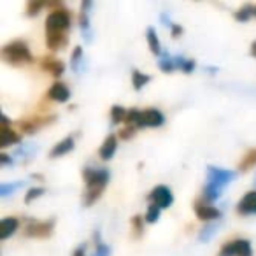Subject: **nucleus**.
Masks as SVG:
<instances>
[{
	"label": "nucleus",
	"instance_id": "obj_1",
	"mask_svg": "<svg viewBox=\"0 0 256 256\" xmlns=\"http://www.w3.org/2000/svg\"><path fill=\"white\" fill-rule=\"evenodd\" d=\"M235 178V172L220 167H207V184L204 188V200L214 202L220 198L221 190L226 188Z\"/></svg>",
	"mask_w": 256,
	"mask_h": 256
},
{
	"label": "nucleus",
	"instance_id": "obj_13",
	"mask_svg": "<svg viewBox=\"0 0 256 256\" xmlns=\"http://www.w3.org/2000/svg\"><path fill=\"white\" fill-rule=\"evenodd\" d=\"M195 214H196V218H198V220L209 221V223H212L214 220H218V218L221 216L220 210H218L216 207L206 206V204H198V206L195 207Z\"/></svg>",
	"mask_w": 256,
	"mask_h": 256
},
{
	"label": "nucleus",
	"instance_id": "obj_19",
	"mask_svg": "<svg viewBox=\"0 0 256 256\" xmlns=\"http://www.w3.org/2000/svg\"><path fill=\"white\" fill-rule=\"evenodd\" d=\"M46 40H48V48H50V50L58 51L65 46L67 37H65V34H46Z\"/></svg>",
	"mask_w": 256,
	"mask_h": 256
},
{
	"label": "nucleus",
	"instance_id": "obj_9",
	"mask_svg": "<svg viewBox=\"0 0 256 256\" xmlns=\"http://www.w3.org/2000/svg\"><path fill=\"white\" fill-rule=\"evenodd\" d=\"M53 232V221H28L25 226V235L28 237H46Z\"/></svg>",
	"mask_w": 256,
	"mask_h": 256
},
{
	"label": "nucleus",
	"instance_id": "obj_21",
	"mask_svg": "<svg viewBox=\"0 0 256 256\" xmlns=\"http://www.w3.org/2000/svg\"><path fill=\"white\" fill-rule=\"evenodd\" d=\"M146 37H148V44H150V50L153 51L156 56L162 54V48H160V40H158V34L154 32L153 26H150L146 32Z\"/></svg>",
	"mask_w": 256,
	"mask_h": 256
},
{
	"label": "nucleus",
	"instance_id": "obj_2",
	"mask_svg": "<svg viewBox=\"0 0 256 256\" xmlns=\"http://www.w3.org/2000/svg\"><path fill=\"white\" fill-rule=\"evenodd\" d=\"M86 181V193H84V206H92L106 190L107 181H109V172L106 168H93L86 167L82 170Z\"/></svg>",
	"mask_w": 256,
	"mask_h": 256
},
{
	"label": "nucleus",
	"instance_id": "obj_15",
	"mask_svg": "<svg viewBox=\"0 0 256 256\" xmlns=\"http://www.w3.org/2000/svg\"><path fill=\"white\" fill-rule=\"evenodd\" d=\"M48 96L51 100H56V102H67L68 96H70V92H68V88L64 82H54L50 88V92H48Z\"/></svg>",
	"mask_w": 256,
	"mask_h": 256
},
{
	"label": "nucleus",
	"instance_id": "obj_12",
	"mask_svg": "<svg viewBox=\"0 0 256 256\" xmlns=\"http://www.w3.org/2000/svg\"><path fill=\"white\" fill-rule=\"evenodd\" d=\"M20 142V136L14 134V130L9 128V120L8 118H2V137H0V148H8L12 144Z\"/></svg>",
	"mask_w": 256,
	"mask_h": 256
},
{
	"label": "nucleus",
	"instance_id": "obj_40",
	"mask_svg": "<svg viewBox=\"0 0 256 256\" xmlns=\"http://www.w3.org/2000/svg\"><path fill=\"white\" fill-rule=\"evenodd\" d=\"M254 16H256V6H254Z\"/></svg>",
	"mask_w": 256,
	"mask_h": 256
},
{
	"label": "nucleus",
	"instance_id": "obj_41",
	"mask_svg": "<svg viewBox=\"0 0 256 256\" xmlns=\"http://www.w3.org/2000/svg\"><path fill=\"white\" fill-rule=\"evenodd\" d=\"M254 182H256V176H254Z\"/></svg>",
	"mask_w": 256,
	"mask_h": 256
},
{
	"label": "nucleus",
	"instance_id": "obj_4",
	"mask_svg": "<svg viewBox=\"0 0 256 256\" xmlns=\"http://www.w3.org/2000/svg\"><path fill=\"white\" fill-rule=\"evenodd\" d=\"M70 26V14L65 9H54L46 18V34H65Z\"/></svg>",
	"mask_w": 256,
	"mask_h": 256
},
{
	"label": "nucleus",
	"instance_id": "obj_30",
	"mask_svg": "<svg viewBox=\"0 0 256 256\" xmlns=\"http://www.w3.org/2000/svg\"><path fill=\"white\" fill-rule=\"evenodd\" d=\"M132 226H134V235H136V237H139V235L142 234V230H144L142 218H140V216H134L132 218Z\"/></svg>",
	"mask_w": 256,
	"mask_h": 256
},
{
	"label": "nucleus",
	"instance_id": "obj_31",
	"mask_svg": "<svg viewBox=\"0 0 256 256\" xmlns=\"http://www.w3.org/2000/svg\"><path fill=\"white\" fill-rule=\"evenodd\" d=\"M42 195H44V188H32V190H28V193H26L25 202L28 204V202L39 198V196H42Z\"/></svg>",
	"mask_w": 256,
	"mask_h": 256
},
{
	"label": "nucleus",
	"instance_id": "obj_37",
	"mask_svg": "<svg viewBox=\"0 0 256 256\" xmlns=\"http://www.w3.org/2000/svg\"><path fill=\"white\" fill-rule=\"evenodd\" d=\"M170 30H172V36H174V37H179V36L182 34V28H181V26H179V25H174V23L170 25Z\"/></svg>",
	"mask_w": 256,
	"mask_h": 256
},
{
	"label": "nucleus",
	"instance_id": "obj_6",
	"mask_svg": "<svg viewBox=\"0 0 256 256\" xmlns=\"http://www.w3.org/2000/svg\"><path fill=\"white\" fill-rule=\"evenodd\" d=\"M150 200H151V204H153V206L164 209V207H170L172 206V202H174V196H172V192L167 188V186H156V188L150 193Z\"/></svg>",
	"mask_w": 256,
	"mask_h": 256
},
{
	"label": "nucleus",
	"instance_id": "obj_27",
	"mask_svg": "<svg viewBox=\"0 0 256 256\" xmlns=\"http://www.w3.org/2000/svg\"><path fill=\"white\" fill-rule=\"evenodd\" d=\"M84 60L82 58V50L81 48H74V53H72V62H70V65H72V68H74L76 72H81L82 70V67H81V62Z\"/></svg>",
	"mask_w": 256,
	"mask_h": 256
},
{
	"label": "nucleus",
	"instance_id": "obj_28",
	"mask_svg": "<svg viewBox=\"0 0 256 256\" xmlns=\"http://www.w3.org/2000/svg\"><path fill=\"white\" fill-rule=\"evenodd\" d=\"M252 165H256V150L249 151V153L244 156V160L240 162V170H248V168H251Z\"/></svg>",
	"mask_w": 256,
	"mask_h": 256
},
{
	"label": "nucleus",
	"instance_id": "obj_36",
	"mask_svg": "<svg viewBox=\"0 0 256 256\" xmlns=\"http://www.w3.org/2000/svg\"><path fill=\"white\" fill-rule=\"evenodd\" d=\"M0 164L9 165V164H14V160H12V156H9L8 153H2V154H0Z\"/></svg>",
	"mask_w": 256,
	"mask_h": 256
},
{
	"label": "nucleus",
	"instance_id": "obj_38",
	"mask_svg": "<svg viewBox=\"0 0 256 256\" xmlns=\"http://www.w3.org/2000/svg\"><path fill=\"white\" fill-rule=\"evenodd\" d=\"M74 256H84V248H82V246H81V248H78V249H76Z\"/></svg>",
	"mask_w": 256,
	"mask_h": 256
},
{
	"label": "nucleus",
	"instance_id": "obj_20",
	"mask_svg": "<svg viewBox=\"0 0 256 256\" xmlns=\"http://www.w3.org/2000/svg\"><path fill=\"white\" fill-rule=\"evenodd\" d=\"M220 226H221V223H209V224H206V226L200 230V234H198V240L200 242H207V240H210V238L214 237V235L218 234V230H220Z\"/></svg>",
	"mask_w": 256,
	"mask_h": 256
},
{
	"label": "nucleus",
	"instance_id": "obj_14",
	"mask_svg": "<svg viewBox=\"0 0 256 256\" xmlns=\"http://www.w3.org/2000/svg\"><path fill=\"white\" fill-rule=\"evenodd\" d=\"M40 65H42L44 70H48L51 76H54V78H60L65 70V65L62 64L60 60H56L54 56H46L42 62H40Z\"/></svg>",
	"mask_w": 256,
	"mask_h": 256
},
{
	"label": "nucleus",
	"instance_id": "obj_18",
	"mask_svg": "<svg viewBox=\"0 0 256 256\" xmlns=\"http://www.w3.org/2000/svg\"><path fill=\"white\" fill-rule=\"evenodd\" d=\"M72 150H74V137H65L64 140H60V142L51 150L50 156L51 158L64 156V154H67L68 151H72Z\"/></svg>",
	"mask_w": 256,
	"mask_h": 256
},
{
	"label": "nucleus",
	"instance_id": "obj_26",
	"mask_svg": "<svg viewBox=\"0 0 256 256\" xmlns=\"http://www.w3.org/2000/svg\"><path fill=\"white\" fill-rule=\"evenodd\" d=\"M126 109H123V107L120 106H114L112 109H110V120H112V123H121V121L126 120Z\"/></svg>",
	"mask_w": 256,
	"mask_h": 256
},
{
	"label": "nucleus",
	"instance_id": "obj_16",
	"mask_svg": "<svg viewBox=\"0 0 256 256\" xmlns=\"http://www.w3.org/2000/svg\"><path fill=\"white\" fill-rule=\"evenodd\" d=\"M18 226H20V220L18 218H4V220L0 221V237L4 238H9L12 234H14L16 230H18Z\"/></svg>",
	"mask_w": 256,
	"mask_h": 256
},
{
	"label": "nucleus",
	"instance_id": "obj_22",
	"mask_svg": "<svg viewBox=\"0 0 256 256\" xmlns=\"http://www.w3.org/2000/svg\"><path fill=\"white\" fill-rule=\"evenodd\" d=\"M158 65H160V68L164 72H172L176 67V56H172V54L168 53H162L160 54V60H158Z\"/></svg>",
	"mask_w": 256,
	"mask_h": 256
},
{
	"label": "nucleus",
	"instance_id": "obj_33",
	"mask_svg": "<svg viewBox=\"0 0 256 256\" xmlns=\"http://www.w3.org/2000/svg\"><path fill=\"white\" fill-rule=\"evenodd\" d=\"M44 8V2H28V14L36 16L39 12V9Z\"/></svg>",
	"mask_w": 256,
	"mask_h": 256
},
{
	"label": "nucleus",
	"instance_id": "obj_23",
	"mask_svg": "<svg viewBox=\"0 0 256 256\" xmlns=\"http://www.w3.org/2000/svg\"><path fill=\"white\" fill-rule=\"evenodd\" d=\"M150 76L148 74H142L140 70H134V74H132V84H134V88L136 90H142L144 86L150 82Z\"/></svg>",
	"mask_w": 256,
	"mask_h": 256
},
{
	"label": "nucleus",
	"instance_id": "obj_34",
	"mask_svg": "<svg viewBox=\"0 0 256 256\" xmlns=\"http://www.w3.org/2000/svg\"><path fill=\"white\" fill-rule=\"evenodd\" d=\"M109 254H110V249H109V246H106V244H98L95 252H93V256H109Z\"/></svg>",
	"mask_w": 256,
	"mask_h": 256
},
{
	"label": "nucleus",
	"instance_id": "obj_25",
	"mask_svg": "<svg viewBox=\"0 0 256 256\" xmlns=\"http://www.w3.org/2000/svg\"><path fill=\"white\" fill-rule=\"evenodd\" d=\"M23 184H25L23 181L12 182V184H9V182H2V184H0V196H9L12 192H18L20 188H23Z\"/></svg>",
	"mask_w": 256,
	"mask_h": 256
},
{
	"label": "nucleus",
	"instance_id": "obj_17",
	"mask_svg": "<svg viewBox=\"0 0 256 256\" xmlns=\"http://www.w3.org/2000/svg\"><path fill=\"white\" fill-rule=\"evenodd\" d=\"M116 148H118V140H116V136H109L106 140H104L102 148H100V158L102 160H110L116 153Z\"/></svg>",
	"mask_w": 256,
	"mask_h": 256
},
{
	"label": "nucleus",
	"instance_id": "obj_24",
	"mask_svg": "<svg viewBox=\"0 0 256 256\" xmlns=\"http://www.w3.org/2000/svg\"><path fill=\"white\" fill-rule=\"evenodd\" d=\"M251 16H254V6H251V4H246L244 8H240L235 12V20H237V22H248Z\"/></svg>",
	"mask_w": 256,
	"mask_h": 256
},
{
	"label": "nucleus",
	"instance_id": "obj_29",
	"mask_svg": "<svg viewBox=\"0 0 256 256\" xmlns=\"http://www.w3.org/2000/svg\"><path fill=\"white\" fill-rule=\"evenodd\" d=\"M158 218H160V207H156V206L151 204V206L148 207L146 221L148 223H154V221H158Z\"/></svg>",
	"mask_w": 256,
	"mask_h": 256
},
{
	"label": "nucleus",
	"instance_id": "obj_11",
	"mask_svg": "<svg viewBox=\"0 0 256 256\" xmlns=\"http://www.w3.org/2000/svg\"><path fill=\"white\" fill-rule=\"evenodd\" d=\"M36 151H37L36 144H32V142L22 144V146H20L18 150L11 154V156H12V160H14V164H26V162H30L34 158Z\"/></svg>",
	"mask_w": 256,
	"mask_h": 256
},
{
	"label": "nucleus",
	"instance_id": "obj_3",
	"mask_svg": "<svg viewBox=\"0 0 256 256\" xmlns=\"http://www.w3.org/2000/svg\"><path fill=\"white\" fill-rule=\"evenodd\" d=\"M2 58L12 65L30 64V62L34 60L32 51L28 50V46H26L23 40H12V42L6 44V46L2 48Z\"/></svg>",
	"mask_w": 256,
	"mask_h": 256
},
{
	"label": "nucleus",
	"instance_id": "obj_8",
	"mask_svg": "<svg viewBox=\"0 0 256 256\" xmlns=\"http://www.w3.org/2000/svg\"><path fill=\"white\" fill-rule=\"evenodd\" d=\"M165 118L164 114L160 112L158 109H146L140 110V118L137 121V128H148V126H160L164 124Z\"/></svg>",
	"mask_w": 256,
	"mask_h": 256
},
{
	"label": "nucleus",
	"instance_id": "obj_5",
	"mask_svg": "<svg viewBox=\"0 0 256 256\" xmlns=\"http://www.w3.org/2000/svg\"><path fill=\"white\" fill-rule=\"evenodd\" d=\"M218 256H252V249L246 238H235V240L224 244L220 249Z\"/></svg>",
	"mask_w": 256,
	"mask_h": 256
},
{
	"label": "nucleus",
	"instance_id": "obj_10",
	"mask_svg": "<svg viewBox=\"0 0 256 256\" xmlns=\"http://www.w3.org/2000/svg\"><path fill=\"white\" fill-rule=\"evenodd\" d=\"M237 212L242 214V216L256 214V192H248L242 196V200L237 206Z\"/></svg>",
	"mask_w": 256,
	"mask_h": 256
},
{
	"label": "nucleus",
	"instance_id": "obj_35",
	"mask_svg": "<svg viewBox=\"0 0 256 256\" xmlns=\"http://www.w3.org/2000/svg\"><path fill=\"white\" fill-rule=\"evenodd\" d=\"M193 68H195V62L186 60L184 58V62H182V65H181V70H184L186 74H190V72H193Z\"/></svg>",
	"mask_w": 256,
	"mask_h": 256
},
{
	"label": "nucleus",
	"instance_id": "obj_39",
	"mask_svg": "<svg viewBox=\"0 0 256 256\" xmlns=\"http://www.w3.org/2000/svg\"><path fill=\"white\" fill-rule=\"evenodd\" d=\"M251 53H252V56H256V40L252 42V46H251Z\"/></svg>",
	"mask_w": 256,
	"mask_h": 256
},
{
	"label": "nucleus",
	"instance_id": "obj_32",
	"mask_svg": "<svg viewBox=\"0 0 256 256\" xmlns=\"http://www.w3.org/2000/svg\"><path fill=\"white\" fill-rule=\"evenodd\" d=\"M134 134H136V126H132V124H128L126 128H123L120 132V137L121 139H132Z\"/></svg>",
	"mask_w": 256,
	"mask_h": 256
},
{
	"label": "nucleus",
	"instance_id": "obj_7",
	"mask_svg": "<svg viewBox=\"0 0 256 256\" xmlns=\"http://www.w3.org/2000/svg\"><path fill=\"white\" fill-rule=\"evenodd\" d=\"M92 2L86 0L81 4V16H79V26H81V34L84 37L86 42H92L93 40V30L92 23H90V9H92Z\"/></svg>",
	"mask_w": 256,
	"mask_h": 256
}]
</instances>
